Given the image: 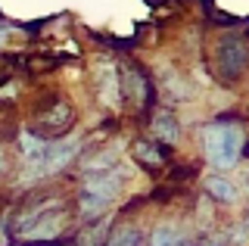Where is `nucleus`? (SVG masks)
Masks as SVG:
<instances>
[{"instance_id":"1","label":"nucleus","mask_w":249,"mask_h":246,"mask_svg":"<svg viewBox=\"0 0 249 246\" xmlns=\"http://www.w3.org/2000/svg\"><path fill=\"white\" fill-rule=\"evenodd\" d=\"M199 143H202V156L206 162L224 172V168H233L243 156V143H246V131L237 119H215L206 122L199 128Z\"/></svg>"},{"instance_id":"2","label":"nucleus","mask_w":249,"mask_h":246,"mask_svg":"<svg viewBox=\"0 0 249 246\" xmlns=\"http://www.w3.org/2000/svg\"><path fill=\"white\" fill-rule=\"evenodd\" d=\"M81 153V137H66V141H50L44 147V159H41V178L47 175H59L62 168L72 165V159Z\"/></svg>"},{"instance_id":"3","label":"nucleus","mask_w":249,"mask_h":246,"mask_svg":"<svg viewBox=\"0 0 249 246\" xmlns=\"http://www.w3.org/2000/svg\"><path fill=\"white\" fill-rule=\"evenodd\" d=\"M93 84H97V100L106 109H115L122 103V90H119V66L112 59H97L93 66Z\"/></svg>"},{"instance_id":"4","label":"nucleus","mask_w":249,"mask_h":246,"mask_svg":"<svg viewBox=\"0 0 249 246\" xmlns=\"http://www.w3.org/2000/svg\"><path fill=\"white\" fill-rule=\"evenodd\" d=\"M218 69L224 75H240L246 69V44L240 37H228L218 44Z\"/></svg>"},{"instance_id":"5","label":"nucleus","mask_w":249,"mask_h":246,"mask_svg":"<svg viewBox=\"0 0 249 246\" xmlns=\"http://www.w3.org/2000/svg\"><path fill=\"white\" fill-rule=\"evenodd\" d=\"M119 90L124 100H131V103L137 106H146L150 103V81H146V75H140L137 69H128V75H119Z\"/></svg>"},{"instance_id":"6","label":"nucleus","mask_w":249,"mask_h":246,"mask_svg":"<svg viewBox=\"0 0 249 246\" xmlns=\"http://www.w3.org/2000/svg\"><path fill=\"white\" fill-rule=\"evenodd\" d=\"M202 190H206L215 203H224V206H233L240 199L237 187H233V181L228 175H206V178H202Z\"/></svg>"},{"instance_id":"7","label":"nucleus","mask_w":249,"mask_h":246,"mask_svg":"<svg viewBox=\"0 0 249 246\" xmlns=\"http://www.w3.org/2000/svg\"><path fill=\"white\" fill-rule=\"evenodd\" d=\"M150 128H153V137L162 141V143H178V137H181V125H178L175 112H168V109L156 112L153 122H150Z\"/></svg>"},{"instance_id":"8","label":"nucleus","mask_w":249,"mask_h":246,"mask_svg":"<svg viewBox=\"0 0 249 246\" xmlns=\"http://www.w3.org/2000/svg\"><path fill=\"white\" fill-rule=\"evenodd\" d=\"M134 162L146 165V168H159V165H165V153L156 147L153 141H137L134 143Z\"/></svg>"},{"instance_id":"9","label":"nucleus","mask_w":249,"mask_h":246,"mask_svg":"<svg viewBox=\"0 0 249 246\" xmlns=\"http://www.w3.org/2000/svg\"><path fill=\"white\" fill-rule=\"evenodd\" d=\"M69 122H72V106H69V103H56L50 112L41 115V125L47 128V131L53 128V134L62 131V128H69Z\"/></svg>"},{"instance_id":"10","label":"nucleus","mask_w":249,"mask_h":246,"mask_svg":"<svg viewBox=\"0 0 249 246\" xmlns=\"http://www.w3.org/2000/svg\"><path fill=\"white\" fill-rule=\"evenodd\" d=\"M115 162H119V150H100L93 159H88L84 162V178H90V175H103L109 172V168H115Z\"/></svg>"},{"instance_id":"11","label":"nucleus","mask_w":249,"mask_h":246,"mask_svg":"<svg viewBox=\"0 0 249 246\" xmlns=\"http://www.w3.org/2000/svg\"><path fill=\"white\" fill-rule=\"evenodd\" d=\"M37 221H41L37 228H28V237H31V240L56 237L59 230H62V225H66V218H62V215H44V218H37Z\"/></svg>"},{"instance_id":"12","label":"nucleus","mask_w":249,"mask_h":246,"mask_svg":"<svg viewBox=\"0 0 249 246\" xmlns=\"http://www.w3.org/2000/svg\"><path fill=\"white\" fill-rule=\"evenodd\" d=\"M103 246H140V230H137V228L122 225V228H115L112 234L106 237V243H103Z\"/></svg>"},{"instance_id":"13","label":"nucleus","mask_w":249,"mask_h":246,"mask_svg":"<svg viewBox=\"0 0 249 246\" xmlns=\"http://www.w3.org/2000/svg\"><path fill=\"white\" fill-rule=\"evenodd\" d=\"M181 243H184V237L178 234V228L162 225V228L153 230V234H150V243H143V246H181Z\"/></svg>"},{"instance_id":"14","label":"nucleus","mask_w":249,"mask_h":246,"mask_svg":"<svg viewBox=\"0 0 249 246\" xmlns=\"http://www.w3.org/2000/svg\"><path fill=\"white\" fill-rule=\"evenodd\" d=\"M3 168H6V150L0 147V172H3Z\"/></svg>"},{"instance_id":"15","label":"nucleus","mask_w":249,"mask_h":246,"mask_svg":"<svg viewBox=\"0 0 249 246\" xmlns=\"http://www.w3.org/2000/svg\"><path fill=\"white\" fill-rule=\"evenodd\" d=\"M181 246H193V243H190V240H184V243H181Z\"/></svg>"},{"instance_id":"16","label":"nucleus","mask_w":249,"mask_h":246,"mask_svg":"<svg viewBox=\"0 0 249 246\" xmlns=\"http://www.w3.org/2000/svg\"><path fill=\"white\" fill-rule=\"evenodd\" d=\"M140 246H143V243H140Z\"/></svg>"}]
</instances>
